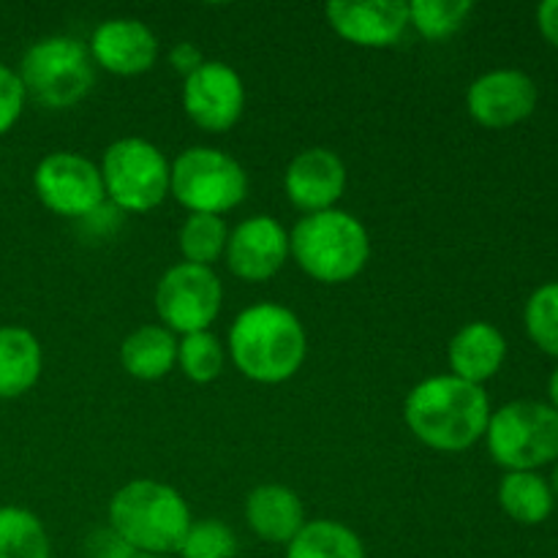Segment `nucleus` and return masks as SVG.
<instances>
[{"instance_id": "1", "label": "nucleus", "mask_w": 558, "mask_h": 558, "mask_svg": "<svg viewBox=\"0 0 558 558\" xmlns=\"http://www.w3.org/2000/svg\"><path fill=\"white\" fill-rule=\"evenodd\" d=\"M490 423L488 396L458 376H434L409 392L407 425L423 445L441 452L469 450Z\"/></svg>"}, {"instance_id": "2", "label": "nucleus", "mask_w": 558, "mask_h": 558, "mask_svg": "<svg viewBox=\"0 0 558 558\" xmlns=\"http://www.w3.org/2000/svg\"><path fill=\"white\" fill-rule=\"evenodd\" d=\"M305 330L298 316L278 303H256L234 319L229 352L248 379L281 385L292 379L305 360Z\"/></svg>"}, {"instance_id": "3", "label": "nucleus", "mask_w": 558, "mask_h": 558, "mask_svg": "<svg viewBox=\"0 0 558 558\" xmlns=\"http://www.w3.org/2000/svg\"><path fill=\"white\" fill-rule=\"evenodd\" d=\"M109 529L140 556H169L180 550L191 529L183 496L156 480H134L109 501Z\"/></svg>"}, {"instance_id": "4", "label": "nucleus", "mask_w": 558, "mask_h": 558, "mask_svg": "<svg viewBox=\"0 0 558 558\" xmlns=\"http://www.w3.org/2000/svg\"><path fill=\"white\" fill-rule=\"evenodd\" d=\"M289 254L316 281L343 283L360 276L371 256V240L354 216L322 210L300 218L289 234Z\"/></svg>"}, {"instance_id": "5", "label": "nucleus", "mask_w": 558, "mask_h": 558, "mask_svg": "<svg viewBox=\"0 0 558 558\" xmlns=\"http://www.w3.org/2000/svg\"><path fill=\"white\" fill-rule=\"evenodd\" d=\"M25 96L47 109H69L96 82L90 52L71 36H49L33 44L20 63Z\"/></svg>"}, {"instance_id": "6", "label": "nucleus", "mask_w": 558, "mask_h": 558, "mask_svg": "<svg viewBox=\"0 0 558 558\" xmlns=\"http://www.w3.org/2000/svg\"><path fill=\"white\" fill-rule=\"evenodd\" d=\"M490 458L510 472H534L558 458V412L539 401H512L490 414Z\"/></svg>"}, {"instance_id": "7", "label": "nucleus", "mask_w": 558, "mask_h": 558, "mask_svg": "<svg viewBox=\"0 0 558 558\" xmlns=\"http://www.w3.org/2000/svg\"><path fill=\"white\" fill-rule=\"evenodd\" d=\"M169 191L191 213L221 216L248 194L245 169L216 147H189L169 169Z\"/></svg>"}, {"instance_id": "8", "label": "nucleus", "mask_w": 558, "mask_h": 558, "mask_svg": "<svg viewBox=\"0 0 558 558\" xmlns=\"http://www.w3.org/2000/svg\"><path fill=\"white\" fill-rule=\"evenodd\" d=\"M104 191L129 213H147L169 194V163L156 145L140 136L112 142L101 163Z\"/></svg>"}, {"instance_id": "9", "label": "nucleus", "mask_w": 558, "mask_h": 558, "mask_svg": "<svg viewBox=\"0 0 558 558\" xmlns=\"http://www.w3.org/2000/svg\"><path fill=\"white\" fill-rule=\"evenodd\" d=\"M223 289L210 267L180 265L169 267L156 287V311L163 327L174 332H205L221 311Z\"/></svg>"}, {"instance_id": "10", "label": "nucleus", "mask_w": 558, "mask_h": 558, "mask_svg": "<svg viewBox=\"0 0 558 558\" xmlns=\"http://www.w3.org/2000/svg\"><path fill=\"white\" fill-rule=\"evenodd\" d=\"M33 185L47 210L63 218H87L104 205L101 169L76 153H49L33 174Z\"/></svg>"}, {"instance_id": "11", "label": "nucleus", "mask_w": 558, "mask_h": 558, "mask_svg": "<svg viewBox=\"0 0 558 558\" xmlns=\"http://www.w3.org/2000/svg\"><path fill=\"white\" fill-rule=\"evenodd\" d=\"M245 87L238 71L221 60H205L183 82V109L199 129L221 134L240 120Z\"/></svg>"}, {"instance_id": "12", "label": "nucleus", "mask_w": 558, "mask_h": 558, "mask_svg": "<svg viewBox=\"0 0 558 558\" xmlns=\"http://www.w3.org/2000/svg\"><path fill=\"white\" fill-rule=\"evenodd\" d=\"M466 107L469 114L485 129H510L534 112L537 85L523 71H490L472 82L466 93Z\"/></svg>"}, {"instance_id": "13", "label": "nucleus", "mask_w": 558, "mask_h": 558, "mask_svg": "<svg viewBox=\"0 0 558 558\" xmlns=\"http://www.w3.org/2000/svg\"><path fill=\"white\" fill-rule=\"evenodd\" d=\"M227 265L243 281H267L289 256V234L270 216L245 218L227 240Z\"/></svg>"}, {"instance_id": "14", "label": "nucleus", "mask_w": 558, "mask_h": 558, "mask_svg": "<svg viewBox=\"0 0 558 558\" xmlns=\"http://www.w3.org/2000/svg\"><path fill=\"white\" fill-rule=\"evenodd\" d=\"M332 31L357 47H390L409 27V3L403 0H336L327 5Z\"/></svg>"}, {"instance_id": "15", "label": "nucleus", "mask_w": 558, "mask_h": 558, "mask_svg": "<svg viewBox=\"0 0 558 558\" xmlns=\"http://www.w3.org/2000/svg\"><path fill=\"white\" fill-rule=\"evenodd\" d=\"M289 202L300 210L322 213L332 210L347 189V167L341 158L327 147H311L292 158L283 178Z\"/></svg>"}, {"instance_id": "16", "label": "nucleus", "mask_w": 558, "mask_h": 558, "mask_svg": "<svg viewBox=\"0 0 558 558\" xmlns=\"http://www.w3.org/2000/svg\"><path fill=\"white\" fill-rule=\"evenodd\" d=\"M90 54L98 65L118 76H136L153 69L158 58V38L145 22L118 16L93 31Z\"/></svg>"}, {"instance_id": "17", "label": "nucleus", "mask_w": 558, "mask_h": 558, "mask_svg": "<svg viewBox=\"0 0 558 558\" xmlns=\"http://www.w3.org/2000/svg\"><path fill=\"white\" fill-rule=\"evenodd\" d=\"M245 521L265 543L289 545L305 526L303 501L283 485H259L245 499Z\"/></svg>"}, {"instance_id": "18", "label": "nucleus", "mask_w": 558, "mask_h": 558, "mask_svg": "<svg viewBox=\"0 0 558 558\" xmlns=\"http://www.w3.org/2000/svg\"><path fill=\"white\" fill-rule=\"evenodd\" d=\"M507 357V341L488 322H472L461 327L450 341L452 376L483 387L490 376L499 374Z\"/></svg>"}, {"instance_id": "19", "label": "nucleus", "mask_w": 558, "mask_h": 558, "mask_svg": "<svg viewBox=\"0 0 558 558\" xmlns=\"http://www.w3.org/2000/svg\"><path fill=\"white\" fill-rule=\"evenodd\" d=\"M41 376V343L25 327H0V398H20Z\"/></svg>"}, {"instance_id": "20", "label": "nucleus", "mask_w": 558, "mask_h": 558, "mask_svg": "<svg viewBox=\"0 0 558 558\" xmlns=\"http://www.w3.org/2000/svg\"><path fill=\"white\" fill-rule=\"evenodd\" d=\"M120 363L134 379L156 381L178 363V341L172 330L158 325H145L131 332L120 347Z\"/></svg>"}, {"instance_id": "21", "label": "nucleus", "mask_w": 558, "mask_h": 558, "mask_svg": "<svg viewBox=\"0 0 558 558\" xmlns=\"http://www.w3.org/2000/svg\"><path fill=\"white\" fill-rule=\"evenodd\" d=\"M501 510L518 523L537 526L554 512V490L539 474L510 472L499 485Z\"/></svg>"}, {"instance_id": "22", "label": "nucleus", "mask_w": 558, "mask_h": 558, "mask_svg": "<svg viewBox=\"0 0 558 558\" xmlns=\"http://www.w3.org/2000/svg\"><path fill=\"white\" fill-rule=\"evenodd\" d=\"M287 558H365L357 534L338 521H314L289 543Z\"/></svg>"}, {"instance_id": "23", "label": "nucleus", "mask_w": 558, "mask_h": 558, "mask_svg": "<svg viewBox=\"0 0 558 558\" xmlns=\"http://www.w3.org/2000/svg\"><path fill=\"white\" fill-rule=\"evenodd\" d=\"M0 558H52L44 523L22 507H0Z\"/></svg>"}, {"instance_id": "24", "label": "nucleus", "mask_w": 558, "mask_h": 558, "mask_svg": "<svg viewBox=\"0 0 558 558\" xmlns=\"http://www.w3.org/2000/svg\"><path fill=\"white\" fill-rule=\"evenodd\" d=\"M227 240L229 232L221 216L191 213L180 229V251L191 265L210 267L227 251Z\"/></svg>"}, {"instance_id": "25", "label": "nucleus", "mask_w": 558, "mask_h": 558, "mask_svg": "<svg viewBox=\"0 0 558 558\" xmlns=\"http://www.w3.org/2000/svg\"><path fill=\"white\" fill-rule=\"evenodd\" d=\"M474 5L469 0H414L409 3V22L417 27L420 36L439 41L452 36L466 22Z\"/></svg>"}, {"instance_id": "26", "label": "nucleus", "mask_w": 558, "mask_h": 558, "mask_svg": "<svg viewBox=\"0 0 558 558\" xmlns=\"http://www.w3.org/2000/svg\"><path fill=\"white\" fill-rule=\"evenodd\" d=\"M178 363L183 374L196 385H207L223 368V349L213 332H191L178 343Z\"/></svg>"}, {"instance_id": "27", "label": "nucleus", "mask_w": 558, "mask_h": 558, "mask_svg": "<svg viewBox=\"0 0 558 558\" xmlns=\"http://www.w3.org/2000/svg\"><path fill=\"white\" fill-rule=\"evenodd\" d=\"M526 330L543 352L558 357V283H545L529 298Z\"/></svg>"}, {"instance_id": "28", "label": "nucleus", "mask_w": 558, "mask_h": 558, "mask_svg": "<svg viewBox=\"0 0 558 558\" xmlns=\"http://www.w3.org/2000/svg\"><path fill=\"white\" fill-rule=\"evenodd\" d=\"M178 554L183 558H234L238 537L221 521H196L191 523Z\"/></svg>"}, {"instance_id": "29", "label": "nucleus", "mask_w": 558, "mask_h": 558, "mask_svg": "<svg viewBox=\"0 0 558 558\" xmlns=\"http://www.w3.org/2000/svg\"><path fill=\"white\" fill-rule=\"evenodd\" d=\"M22 107H25V87L20 74L0 63V136L20 120Z\"/></svg>"}, {"instance_id": "30", "label": "nucleus", "mask_w": 558, "mask_h": 558, "mask_svg": "<svg viewBox=\"0 0 558 558\" xmlns=\"http://www.w3.org/2000/svg\"><path fill=\"white\" fill-rule=\"evenodd\" d=\"M87 558H136L134 548L112 529H96L85 543Z\"/></svg>"}, {"instance_id": "31", "label": "nucleus", "mask_w": 558, "mask_h": 558, "mask_svg": "<svg viewBox=\"0 0 558 558\" xmlns=\"http://www.w3.org/2000/svg\"><path fill=\"white\" fill-rule=\"evenodd\" d=\"M169 63H172V69L178 71V74H183L185 80V76H191L202 63H205V58H202V49L196 47V44L180 41L174 44L172 52H169Z\"/></svg>"}, {"instance_id": "32", "label": "nucleus", "mask_w": 558, "mask_h": 558, "mask_svg": "<svg viewBox=\"0 0 558 558\" xmlns=\"http://www.w3.org/2000/svg\"><path fill=\"white\" fill-rule=\"evenodd\" d=\"M537 22L543 36L558 47V0H545L537 9Z\"/></svg>"}, {"instance_id": "33", "label": "nucleus", "mask_w": 558, "mask_h": 558, "mask_svg": "<svg viewBox=\"0 0 558 558\" xmlns=\"http://www.w3.org/2000/svg\"><path fill=\"white\" fill-rule=\"evenodd\" d=\"M548 392H550V401H554V409L558 412V368L554 371V376H550Z\"/></svg>"}, {"instance_id": "34", "label": "nucleus", "mask_w": 558, "mask_h": 558, "mask_svg": "<svg viewBox=\"0 0 558 558\" xmlns=\"http://www.w3.org/2000/svg\"><path fill=\"white\" fill-rule=\"evenodd\" d=\"M554 494L558 496V466L554 469Z\"/></svg>"}, {"instance_id": "35", "label": "nucleus", "mask_w": 558, "mask_h": 558, "mask_svg": "<svg viewBox=\"0 0 558 558\" xmlns=\"http://www.w3.org/2000/svg\"><path fill=\"white\" fill-rule=\"evenodd\" d=\"M136 558H169V556H136Z\"/></svg>"}]
</instances>
